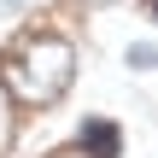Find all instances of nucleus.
Returning a JSON list of instances; mask_svg holds the SVG:
<instances>
[{"label":"nucleus","mask_w":158,"mask_h":158,"mask_svg":"<svg viewBox=\"0 0 158 158\" xmlns=\"http://www.w3.org/2000/svg\"><path fill=\"white\" fill-rule=\"evenodd\" d=\"M152 18H158V0H152Z\"/></svg>","instance_id":"obj_6"},{"label":"nucleus","mask_w":158,"mask_h":158,"mask_svg":"<svg viewBox=\"0 0 158 158\" xmlns=\"http://www.w3.org/2000/svg\"><path fill=\"white\" fill-rule=\"evenodd\" d=\"M88 135H82V147H94L100 158H117V135H111V123H82Z\"/></svg>","instance_id":"obj_2"},{"label":"nucleus","mask_w":158,"mask_h":158,"mask_svg":"<svg viewBox=\"0 0 158 158\" xmlns=\"http://www.w3.org/2000/svg\"><path fill=\"white\" fill-rule=\"evenodd\" d=\"M70 70H76L70 41H64V35H47V29H29V35H23V41L0 59L6 88H12L18 100H29V106L59 100V94L70 88Z\"/></svg>","instance_id":"obj_1"},{"label":"nucleus","mask_w":158,"mask_h":158,"mask_svg":"<svg viewBox=\"0 0 158 158\" xmlns=\"http://www.w3.org/2000/svg\"><path fill=\"white\" fill-rule=\"evenodd\" d=\"M0 147H6V94H0Z\"/></svg>","instance_id":"obj_4"},{"label":"nucleus","mask_w":158,"mask_h":158,"mask_svg":"<svg viewBox=\"0 0 158 158\" xmlns=\"http://www.w3.org/2000/svg\"><path fill=\"white\" fill-rule=\"evenodd\" d=\"M12 6H18V0H0V12H12Z\"/></svg>","instance_id":"obj_5"},{"label":"nucleus","mask_w":158,"mask_h":158,"mask_svg":"<svg viewBox=\"0 0 158 158\" xmlns=\"http://www.w3.org/2000/svg\"><path fill=\"white\" fill-rule=\"evenodd\" d=\"M129 64H135V70L152 64V70H158V47H129Z\"/></svg>","instance_id":"obj_3"}]
</instances>
